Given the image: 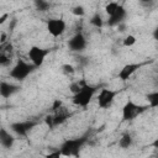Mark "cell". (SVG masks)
Here are the masks:
<instances>
[{
	"mask_svg": "<svg viewBox=\"0 0 158 158\" xmlns=\"http://www.w3.org/2000/svg\"><path fill=\"white\" fill-rule=\"evenodd\" d=\"M11 63V56L10 54H5V53H0V65L1 67H7Z\"/></svg>",
	"mask_w": 158,
	"mask_h": 158,
	"instance_id": "20",
	"label": "cell"
},
{
	"mask_svg": "<svg viewBox=\"0 0 158 158\" xmlns=\"http://www.w3.org/2000/svg\"><path fill=\"white\" fill-rule=\"evenodd\" d=\"M88 41L83 33H75L69 41H68V48L72 52H81L86 48Z\"/></svg>",
	"mask_w": 158,
	"mask_h": 158,
	"instance_id": "9",
	"label": "cell"
},
{
	"mask_svg": "<svg viewBox=\"0 0 158 158\" xmlns=\"http://www.w3.org/2000/svg\"><path fill=\"white\" fill-rule=\"evenodd\" d=\"M62 72L65 75H72V74H74L75 69H74V67L72 64H63L62 65Z\"/></svg>",
	"mask_w": 158,
	"mask_h": 158,
	"instance_id": "22",
	"label": "cell"
},
{
	"mask_svg": "<svg viewBox=\"0 0 158 158\" xmlns=\"http://www.w3.org/2000/svg\"><path fill=\"white\" fill-rule=\"evenodd\" d=\"M36 126V121H32V120H26V121H17V122H12L10 125V130L20 136V137H25L27 136V133Z\"/></svg>",
	"mask_w": 158,
	"mask_h": 158,
	"instance_id": "7",
	"label": "cell"
},
{
	"mask_svg": "<svg viewBox=\"0 0 158 158\" xmlns=\"http://www.w3.org/2000/svg\"><path fill=\"white\" fill-rule=\"evenodd\" d=\"M62 106V101L60 100H54L53 105H52V110H58Z\"/></svg>",
	"mask_w": 158,
	"mask_h": 158,
	"instance_id": "25",
	"label": "cell"
},
{
	"mask_svg": "<svg viewBox=\"0 0 158 158\" xmlns=\"http://www.w3.org/2000/svg\"><path fill=\"white\" fill-rule=\"evenodd\" d=\"M5 41H6V33L1 31V37H0V42H1V44H5Z\"/></svg>",
	"mask_w": 158,
	"mask_h": 158,
	"instance_id": "28",
	"label": "cell"
},
{
	"mask_svg": "<svg viewBox=\"0 0 158 158\" xmlns=\"http://www.w3.org/2000/svg\"><path fill=\"white\" fill-rule=\"evenodd\" d=\"M125 17H126V10H125V7L122 5H120L118 9L116 10V12L109 17L107 25L109 26H118V25L122 23V21L125 20Z\"/></svg>",
	"mask_w": 158,
	"mask_h": 158,
	"instance_id": "12",
	"label": "cell"
},
{
	"mask_svg": "<svg viewBox=\"0 0 158 158\" xmlns=\"http://www.w3.org/2000/svg\"><path fill=\"white\" fill-rule=\"evenodd\" d=\"M9 17V14L7 12H5V14H2L1 16H0V25H2L5 21H6V19Z\"/></svg>",
	"mask_w": 158,
	"mask_h": 158,
	"instance_id": "26",
	"label": "cell"
},
{
	"mask_svg": "<svg viewBox=\"0 0 158 158\" xmlns=\"http://www.w3.org/2000/svg\"><path fill=\"white\" fill-rule=\"evenodd\" d=\"M148 109L146 105H138L132 100H128L123 107H122V120L123 121H132L137 116H139L142 112H144Z\"/></svg>",
	"mask_w": 158,
	"mask_h": 158,
	"instance_id": "4",
	"label": "cell"
},
{
	"mask_svg": "<svg viewBox=\"0 0 158 158\" xmlns=\"http://www.w3.org/2000/svg\"><path fill=\"white\" fill-rule=\"evenodd\" d=\"M90 23H91L94 27H96V28H101L102 25H104V20H102L101 15H100L99 12H96V14L93 15V17L90 19Z\"/></svg>",
	"mask_w": 158,
	"mask_h": 158,
	"instance_id": "16",
	"label": "cell"
},
{
	"mask_svg": "<svg viewBox=\"0 0 158 158\" xmlns=\"http://www.w3.org/2000/svg\"><path fill=\"white\" fill-rule=\"evenodd\" d=\"M98 88L96 86H93V85H88L86 83L80 88V90L78 93H75L72 98V101L74 105L77 106H80V107H86L91 99L94 98L95 93H96Z\"/></svg>",
	"mask_w": 158,
	"mask_h": 158,
	"instance_id": "2",
	"label": "cell"
},
{
	"mask_svg": "<svg viewBox=\"0 0 158 158\" xmlns=\"http://www.w3.org/2000/svg\"><path fill=\"white\" fill-rule=\"evenodd\" d=\"M149 107H158V91H152L146 95Z\"/></svg>",
	"mask_w": 158,
	"mask_h": 158,
	"instance_id": "15",
	"label": "cell"
},
{
	"mask_svg": "<svg viewBox=\"0 0 158 158\" xmlns=\"http://www.w3.org/2000/svg\"><path fill=\"white\" fill-rule=\"evenodd\" d=\"M152 35H153V38L158 42V25L154 27V30H153V33H152Z\"/></svg>",
	"mask_w": 158,
	"mask_h": 158,
	"instance_id": "27",
	"label": "cell"
},
{
	"mask_svg": "<svg viewBox=\"0 0 158 158\" xmlns=\"http://www.w3.org/2000/svg\"><path fill=\"white\" fill-rule=\"evenodd\" d=\"M67 23L63 19H49L47 21V31L53 37H59L65 32Z\"/></svg>",
	"mask_w": 158,
	"mask_h": 158,
	"instance_id": "8",
	"label": "cell"
},
{
	"mask_svg": "<svg viewBox=\"0 0 158 158\" xmlns=\"http://www.w3.org/2000/svg\"><path fill=\"white\" fill-rule=\"evenodd\" d=\"M132 143H133V139H132V136H131L130 133L122 135L121 138L118 139V146H120L121 148H123V149L130 148V147L132 146Z\"/></svg>",
	"mask_w": 158,
	"mask_h": 158,
	"instance_id": "14",
	"label": "cell"
},
{
	"mask_svg": "<svg viewBox=\"0 0 158 158\" xmlns=\"http://www.w3.org/2000/svg\"><path fill=\"white\" fill-rule=\"evenodd\" d=\"M65 120H67V115H64V114H57V115L52 116V128L57 125L63 123Z\"/></svg>",
	"mask_w": 158,
	"mask_h": 158,
	"instance_id": "19",
	"label": "cell"
},
{
	"mask_svg": "<svg viewBox=\"0 0 158 158\" xmlns=\"http://www.w3.org/2000/svg\"><path fill=\"white\" fill-rule=\"evenodd\" d=\"M49 53H51V49H48V48H41L38 46H32L28 49V58H30L31 63L37 68L43 64L46 57Z\"/></svg>",
	"mask_w": 158,
	"mask_h": 158,
	"instance_id": "5",
	"label": "cell"
},
{
	"mask_svg": "<svg viewBox=\"0 0 158 158\" xmlns=\"http://www.w3.org/2000/svg\"><path fill=\"white\" fill-rule=\"evenodd\" d=\"M62 157H63V156H62L60 151H59V149H57V151H53V152L48 153L44 158H62Z\"/></svg>",
	"mask_w": 158,
	"mask_h": 158,
	"instance_id": "24",
	"label": "cell"
},
{
	"mask_svg": "<svg viewBox=\"0 0 158 158\" xmlns=\"http://www.w3.org/2000/svg\"><path fill=\"white\" fill-rule=\"evenodd\" d=\"M116 95H117V91L111 90V89L102 88L99 91V95H98V105H99V107L100 109H107V107H110L112 105Z\"/></svg>",
	"mask_w": 158,
	"mask_h": 158,
	"instance_id": "6",
	"label": "cell"
},
{
	"mask_svg": "<svg viewBox=\"0 0 158 158\" xmlns=\"http://www.w3.org/2000/svg\"><path fill=\"white\" fill-rule=\"evenodd\" d=\"M35 6H36V9L38 10V11H47L49 7H51V4L49 2H47V1H44V0H36L35 2Z\"/></svg>",
	"mask_w": 158,
	"mask_h": 158,
	"instance_id": "17",
	"label": "cell"
},
{
	"mask_svg": "<svg viewBox=\"0 0 158 158\" xmlns=\"http://www.w3.org/2000/svg\"><path fill=\"white\" fill-rule=\"evenodd\" d=\"M0 143L5 149H10L12 148L14 143H15V137L6 131V128H0Z\"/></svg>",
	"mask_w": 158,
	"mask_h": 158,
	"instance_id": "13",
	"label": "cell"
},
{
	"mask_svg": "<svg viewBox=\"0 0 158 158\" xmlns=\"http://www.w3.org/2000/svg\"><path fill=\"white\" fill-rule=\"evenodd\" d=\"M35 65L32 63H27L26 60L23 59H19L16 62V64L10 69L9 72V75L15 79V80H19V81H23L33 70H35Z\"/></svg>",
	"mask_w": 158,
	"mask_h": 158,
	"instance_id": "3",
	"label": "cell"
},
{
	"mask_svg": "<svg viewBox=\"0 0 158 158\" xmlns=\"http://www.w3.org/2000/svg\"><path fill=\"white\" fill-rule=\"evenodd\" d=\"M139 67H141V64L139 63H128V64H126V65H123L122 67V69L118 72V79L120 80H122V81H126V80H128L138 69H139Z\"/></svg>",
	"mask_w": 158,
	"mask_h": 158,
	"instance_id": "10",
	"label": "cell"
},
{
	"mask_svg": "<svg viewBox=\"0 0 158 158\" xmlns=\"http://www.w3.org/2000/svg\"><path fill=\"white\" fill-rule=\"evenodd\" d=\"M20 90V86L16 85V84H12V83H7V81H1L0 83V95L5 99L12 96L14 94H16L17 91Z\"/></svg>",
	"mask_w": 158,
	"mask_h": 158,
	"instance_id": "11",
	"label": "cell"
},
{
	"mask_svg": "<svg viewBox=\"0 0 158 158\" xmlns=\"http://www.w3.org/2000/svg\"><path fill=\"white\" fill-rule=\"evenodd\" d=\"M152 146H153L154 148H157V149H158V138H157V139H154V141L152 142Z\"/></svg>",
	"mask_w": 158,
	"mask_h": 158,
	"instance_id": "29",
	"label": "cell"
},
{
	"mask_svg": "<svg viewBox=\"0 0 158 158\" xmlns=\"http://www.w3.org/2000/svg\"><path fill=\"white\" fill-rule=\"evenodd\" d=\"M72 14L75 15V16H83L85 14V10H84V7L81 5H77V6H74L72 9Z\"/></svg>",
	"mask_w": 158,
	"mask_h": 158,
	"instance_id": "23",
	"label": "cell"
},
{
	"mask_svg": "<svg viewBox=\"0 0 158 158\" xmlns=\"http://www.w3.org/2000/svg\"><path fill=\"white\" fill-rule=\"evenodd\" d=\"M154 158H158V153H157V154H156V157H154Z\"/></svg>",
	"mask_w": 158,
	"mask_h": 158,
	"instance_id": "30",
	"label": "cell"
},
{
	"mask_svg": "<svg viewBox=\"0 0 158 158\" xmlns=\"http://www.w3.org/2000/svg\"><path fill=\"white\" fill-rule=\"evenodd\" d=\"M135 43H136V37H135L133 35L126 36V37L123 38V41H122V44H123L125 47H131V46H133Z\"/></svg>",
	"mask_w": 158,
	"mask_h": 158,
	"instance_id": "21",
	"label": "cell"
},
{
	"mask_svg": "<svg viewBox=\"0 0 158 158\" xmlns=\"http://www.w3.org/2000/svg\"><path fill=\"white\" fill-rule=\"evenodd\" d=\"M157 109H158V107H157Z\"/></svg>",
	"mask_w": 158,
	"mask_h": 158,
	"instance_id": "31",
	"label": "cell"
},
{
	"mask_svg": "<svg viewBox=\"0 0 158 158\" xmlns=\"http://www.w3.org/2000/svg\"><path fill=\"white\" fill-rule=\"evenodd\" d=\"M118 6H120V4H118V2H115V1H111V2H109V4L105 6V11H106V14L109 15V17L116 12V10L118 9Z\"/></svg>",
	"mask_w": 158,
	"mask_h": 158,
	"instance_id": "18",
	"label": "cell"
},
{
	"mask_svg": "<svg viewBox=\"0 0 158 158\" xmlns=\"http://www.w3.org/2000/svg\"><path fill=\"white\" fill-rule=\"evenodd\" d=\"M88 136H81L78 138H70V139H65L60 147L59 151L62 153L63 157H79L80 151L83 148V146L86 143Z\"/></svg>",
	"mask_w": 158,
	"mask_h": 158,
	"instance_id": "1",
	"label": "cell"
}]
</instances>
